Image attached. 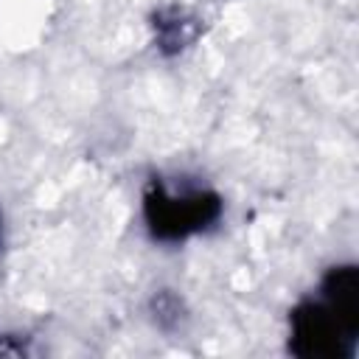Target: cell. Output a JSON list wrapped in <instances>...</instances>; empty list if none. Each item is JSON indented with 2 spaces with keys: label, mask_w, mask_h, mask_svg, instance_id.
Segmentation results:
<instances>
[{
  "label": "cell",
  "mask_w": 359,
  "mask_h": 359,
  "mask_svg": "<svg viewBox=\"0 0 359 359\" xmlns=\"http://www.w3.org/2000/svg\"><path fill=\"white\" fill-rule=\"evenodd\" d=\"M151 317H154V323L160 328H177L180 320L185 317L182 314V300L174 292H168V289L157 292L154 300H151Z\"/></svg>",
  "instance_id": "obj_4"
},
{
  "label": "cell",
  "mask_w": 359,
  "mask_h": 359,
  "mask_svg": "<svg viewBox=\"0 0 359 359\" xmlns=\"http://www.w3.org/2000/svg\"><path fill=\"white\" fill-rule=\"evenodd\" d=\"M356 325L337 314L325 300H306L292 311L289 351L306 359H334L353 351Z\"/></svg>",
  "instance_id": "obj_2"
},
{
  "label": "cell",
  "mask_w": 359,
  "mask_h": 359,
  "mask_svg": "<svg viewBox=\"0 0 359 359\" xmlns=\"http://www.w3.org/2000/svg\"><path fill=\"white\" fill-rule=\"evenodd\" d=\"M154 39H157V48L163 53H180L185 50L202 31V22L194 11L182 8V6H165L154 14Z\"/></svg>",
  "instance_id": "obj_3"
},
{
  "label": "cell",
  "mask_w": 359,
  "mask_h": 359,
  "mask_svg": "<svg viewBox=\"0 0 359 359\" xmlns=\"http://www.w3.org/2000/svg\"><path fill=\"white\" fill-rule=\"evenodd\" d=\"M222 216V199L210 191H174L163 182H151L143 196V219L157 241H182L216 224Z\"/></svg>",
  "instance_id": "obj_1"
}]
</instances>
